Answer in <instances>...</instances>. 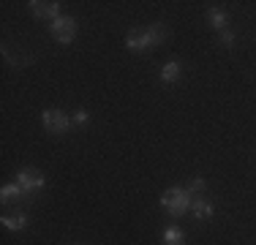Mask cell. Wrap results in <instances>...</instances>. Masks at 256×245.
<instances>
[{
	"label": "cell",
	"instance_id": "obj_16",
	"mask_svg": "<svg viewBox=\"0 0 256 245\" xmlns=\"http://www.w3.org/2000/svg\"><path fill=\"white\" fill-rule=\"evenodd\" d=\"M221 44L224 46H234V33H232V30H221Z\"/></svg>",
	"mask_w": 256,
	"mask_h": 245
},
{
	"label": "cell",
	"instance_id": "obj_9",
	"mask_svg": "<svg viewBox=\"0 0 256 245\" xmlns=\"http://www.w3.org/2000/svg\"><path fill=\"white\" fill-rule=\"evenodd\" d=\"M28 220L30 218L25 216V212H16V216H3L0 224H3L8 232H22V229H28Z\"/></svg>",
	"mask_w": 256,
	"mask_h": 245
},
{
	"label": "cell",
	"instance_id": "obj_14",
	"mask_svg": "<svg viewBox=\"0 0 256 245\" xmlns=\"http://www.w3.org/2000/svg\"><path fill=\"white\" fill-rule=\"evenodd\" d=\"M204 188H207L204 177H191V182H188V194H191V196H202Z\"/></svg>",
	"mask_w": 256,
	"mask_h": 245
},
{
	"label": "cell",
	"instance_id": "obj_1",
	"mask_svg": "<svg viewBox=\"0 0 256 245\" xmlns=\"http://www.w3.org/2000/svg\"><path fill=\"white\" fill-rule=\"evenodd\" d=\"M166 28L164 24H150V28L144 30H131L126 38V49H131V52H144V49H153L158 44H164L166 41Z\"/></svg>",
	"mask_w": 256,
	"mask_h": 245
},
{
	"label": "cell",
	"instance_id": "obj_15",
	"mask_svg": "<svg viewBox=\"0 0 256 245\" xmlns=\"http://www.w3.org/2000/svg\"><path fill=\"white\" fill-rule=\"evenodd\" d=\"M88 120H90L88 109H76V112L71 114V122H74V126H88Z\"/></svg>",
	"mask_w": 256,
	"mask_h": 245
},
{
	"label": "cell",
	"instance_id": "obj_11",
	"mask_svg": "<svg viewBox=\"0 0 256 245\" xmlns=\"http://www.w3.org/2000/svg\"><path fill=\"white\" fill-rule=\"evenodd\" d=\"M180 74H182V66L178 63V60H169V63H164V68H161V79L164 82H178Z\"/></svg>",
	"mask_w": 256,
	"mask_h": 245
},
{
	"label": "cell",
	"instance_id": "obj_5",
	"mask_svg": "<svg viewBox=\"0 0 256 245\" xmlns=\"http://www.w3.org/2000/svg\"><path fill=\"white\" fill-rule=\"evenodd\" d=\"M50 33L54 41H60V44H71L76 36V20L74 16H58L52 24H50Z\"/></svg>",
	"mask_w": 256,
	"mask_h": 245
},
{
	"label": "cell",
	"instance_id": "obj_7",
	"mask_svg": "<svg viewBox=\"0 0 256 245\" xmlns=\"http://www.w3.org/2000/svg\"><path fill=\"white\" fill-rule=\"evenodd\" d=\"M191 212H194V216H196L199 220H202V218H212L216 207H212V202H207L204 196H194V202H191Z\"/></svg>",
	"mask_w": 256,
	"mask_h": 245
},
{
	"label": "cell",
	"instance_id": "obj_12",
	"mask_svg": "<svg viewBox=\"0 0 256 245\" xmlns=\"http://www.w3.org/2000/svg\"><path fill=\"white\" fill-rule=\"evenodd\" d=\"M22 196H25V191H22L16 182H8V186L0 188V202H3V204H8V202H14V199H22Z\"/></svg>",
	"mask_w": 256,
	"mask_h": 245
},
{
	"label": "cell",
	"instance_id": "obj_6",
	"mask_svg": "<svg viewBox=\"0 0 256 245\" xmlns=\"http://www.w3.org/2000/svg\"><path fill=\"white\" fill-rule=\"evenodd\" d=\"M30 14L33 16H38V20H50V22H54L60 16V3H38V0H30Z\"/></svg>",
	"mask_w": 256,
	"mask_h": 245
},
{
	"label": "cell",
	"instance_id": "obj_13",
	"mask_svg": "<svg viewBox=\"0 0 256 245\" xmlns=\"http://www.w3.org/2000/svg\"><path fill=\"white\" fill-rule=\"evenodd\" d=\"M3 58L8 60L11 66H16V68H20V66H28V63H30V58H25V54H14L8 46H3Z\"/></svg>",
	"mask_w": 256,
	"mask_h": 245
},
{
	"label": "cell",
	"instance_id": "obj_2",
	"mask_svg": "<svg viewBox=\"0 0 256 245\" xmlns=\"http://www.w3.org/2000/svg\"><path fill=\"white\" fill-rule=\"evenodd\" d=\"M191 202H194V196L188 194V188H169V191L161 194V207L172 218L186 216V212L191 210Z\"/></svg>",
	"mask_w": 256,
	"mask_h": 245
},
{
	"label": "cell",
	"instance_id": "obj_10",
	"mask_svg": "<svg viewBox=\"0 0 256 245\" xmlns=\"http://www.w3.org/2000/svg\"><path fill=\"white\" fill-rule=\"evenodd\" d=\"M161 240H164V245H186V232L180 226H166Z\"/></svg>",
	"mask_w": 256,
	"mask_h": 245
},
{
	"label": "cell",
	"instance_id": "obj_3",
	"mask_svg": "<svg viewBox=\"0 0 256 245\" xmlns=\"http://www.w3.org/2000/svg\"><path fill=\"white\" fill-rule=\"evenodd\" d=\"M16 186L22 188V191H25V196L30 199V196H33L36 191H41V188L46 186V177L41 174L38 169H33V166H25V169H20L16 172Z\"/></svg>",
	"mask_w": 256,
	"mask_h": 245
},
{
	"label": "cell",
	"instance_id": "obj_4",
	"mask_svg": "<svg viewBox=\"0 0 256 245\" xmlns=\"http://www.w3.org/2000/svg\"><path fill=\"white\" fill-rule=\"evenodd\" d=\"M41 122H44V128L50 134H60V136L74 126V122H71V114H66L63 109H44V112H41Z\"/></svg>",
	"mask_w": 256,
	"mask_h": 245
},
{
	"label": "cell",
	"instance_id": "obj_8",
	"mask_svg": "<svg viewBox=\"0 0 256 245\" xmlns=\"http://www.w3.org/2000/svg\"><path fill=\"white\" fill-rule=\"evenodd\" d=\"M207 22H210V28H216L218 33H221V30H226V24H229V14L224 8H218V6H212V8L207 11Z\"/></svg>",
	"mask_w": 256,
	"mask_h": 245
}]
</instances>
